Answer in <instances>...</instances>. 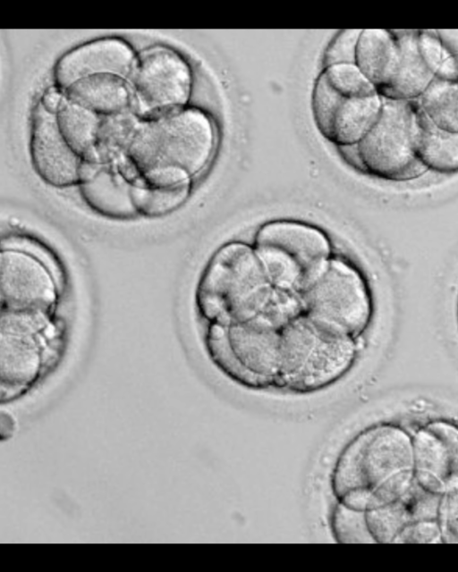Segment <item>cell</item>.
Instances as JSON below:
<instances>
[{"label": "cell", "mask_w": 458, "mask_h": 572, "mask_svg": "<svg viewBox=\"0 0 458 572\" xmlns=\"http://www.w3.org/2000/svg\"><path fill=\"white\" fill-rule=\"evenodd\" d=\"M414 484L412 434L393 423L364 429L343 447L330 470L331 531L346 533L363 514L395 501Z\"/></svg>", "instance_id": "obj_1"}, {"label": "cell", "mask_w": 458, "mask_h": 572, "mask_svg": "<svg viewBox=\"0 0 458 572\" xmlns=\"http://www.w3.org/2000/svg\"><path fill=\"white\" fill-rule=\"evenodd\" d=\"M216 146L211 117L197 107H180L139 123L127 156L144 183L170 187L191 182L210 163Z\"/></svg>", "instance_id": "obj_2"}, {"label": "cell", "mask_w": 458, "mask_h": 572, "mask_svg": "<svg viewBox=\"0 0 458 572\" xmlns=\"http://www.w3.org/2000/svg\"><path fill=\"white\" fill-rule=\"evenodd\" d=\"M275 290L254 248L232 241L220 247L207 265L197 304L207 320L228 326L259 316Z\"/></svg>", "instance_id": "obj_3"}, {"label": "cell", "mask_w": 458, "mask_h": 572, "mask_svg": "<svg viewBox=\"0 0 458 572\" xmlns=\"http://www.w3.org/2000/svg\"><path fill=\"white\" fill-rule=\"evenodd\" d=\"M357 350L353 337L302 313L280 331L277 389L296 394L325 390L349 372Z\"/></svg>", "instance_id": "obj_4"}, {"label": "cell", "mask_w": 458, "mask_h": 572, "mask_svg": "<svg viewBox=\"0 0 458 572\" xmlns=\"http://www.w3.org/2000/svg\"><path fill=\"white\" fill-rule=\"evenodd\" d=\"M384 99L355 63L324 67L313 87L311 109L319 133L338 147L358 144L375 124Z\"/></svg>", "instance_id": "obj_5"}, {"label": "cell", "mask_w": 458, "mask_h": 572, "mask_svg": "<svg viewBox=\"0 0 458 572\" xmlns=\"http://www.w3.org/2000/svg\"><path fill=\"white\" fill-rule=\"evenodd\" d=\"M252 247L272 285L299 294L331 257V243L324 231L292 220L264 223Z\"/></svg>", "instance_id": "obj_6"}, {"label": "cell", "mask_w": 458, "mask_h": 572, "mask_svg": "<svg viewBox=\"0 0 458 572\" xmlns=\"http://www.w3.org/2000/svg\"><path fill=\"white\" fill-rule=\"evenodd\" d=\"M280 331L259 319L228 326L213 324L207 336L208 352L216 367L239 385L277 389Z\"/></svg>", "instance_id": "obj_7"}, {"label": "cell", "mask_w": 458, "mask_h": 572, "mask_svg": "<svg viewBox=\"0 0 458 572\" xmlns=\"http://www.w3.org/2000/svg\"><path fill=\"white\" fill-rule=\"evenodd\" d=\"M383 99L377 122L355 145L358 167L388 181L417 178L427 171L417 154V102Z\"/></svg>", "instance_id": "obj_8"}, {"label": "cell", "mask_w": 458, "mask_h": 572, "mask_svg": "<svg viewBox=\"0 0 458 572\" xmlns=\"http://www.w3.org/2000/svg\"><path fill=\"white\" fill-rule=\"evenodd\" d=\"M300 297L305 315L353 338L371 318L366 282L352 264L341 257H331Z\"/></svg>", "instance_id": "obj_9"}, {"label": "cell", "mask_w": 458, "mask_h": 572, "mask_svg": "<svg viewBox=\"0 0 458 572\" xmlns=\"http://www.w3.org/2000/svg\"><path fill=\"white\" fill-rule=\"evenodd\" d=\"M131 77L136 109L147 118L184 107L191 95L193 78L189 63L166 46L156 45L141 51Z\"/></svg>", "instance_id": "obj_10"}, {"label": "cell", "mask_w": 458, "mask_h": 572, "mask_svg": "<svg viewBox=\"0 0 458 572\" xmlns=\"http://www.w3.org/2000/svg\"><path fill=\"white\" fill-rule=\"evenodd\" d=\"M48 314L1 311V399L23 393L38 380L43 368L44 344L40 332L49 323Z\"/></svg>", "instance_id": "obj_11"}, {"label": "cell", "mask_w": 458, "mask_h": 572, "mask_svg": "<svg viewBox=\"0 0 458 572\" xmlns=\"http://www.w3.org/2000/svg\"><path fill=\"white\" fill-rule=\"evenodd\" d=\"M57 296L55 279L41 258L25 249L3 248L0 254L1 311L49 314Z\"/></svg>", "instance_id": "obj_12"}, {"label": "cell", "mask_w": 458, "mask_h": 572, "mask_svg": "<svg viewBox=\"0 0 458 572\" xmlns=\"http://www.w3.org/2000/svg\"><path fill=\"white\" fill-rule=\"evenodd\" d=\"M412 442L416 484L440 497L458 488V424L431 420L416 430Z\"/></svg>", "instance_id": "obj_13"}, {"label": "cell", "mask_w": 458, "mask_h": 572, "mask_svg": "<svg viewBox=\"0 0 458 572\" xmlns=\"http://www.w3.org/2000/svg\"><path fill=\"white\" fill-rule=\"evenodd\" d=\"M131 46L118 37H104L78 45L56 61L54 79L63 91L75 81L95 74L131 77L137 61Z\"/></svg>", "instance_id": "obj_14"}, {"label": "cell", "mask_w": 458, "mask_h": 572, "mask_svg": "<svg viewBox=\"0 0 458 572\" xmlns=\"http://www.w3.org/2000/svg\"><path fill=\"white\" fill-rule=\"evenodd\" d=\"M30 151L35 171L47 184L63 188L79 183L82 158L62 135L55 114L39 102L32 113Z\"/></svg>", "instance_id": "obj_15"}, {"label": "cell", "mask_w": 458, "mask_h": 572, "mask_svg": "<svg viewBox=\"0 0 458 572\" xmlns=\"http://www.w3.org/2000/svg\"><path fill=\"white\" fill-rule=\"evenodd\" d=\"M440 496L430 493L416 482L395 501L363 514L350 527L341 543H347L360 520L368 535L376 543H394L399 534L409 525L425 518L438 517Z\"/></svg>", "instance_id": "obj_16"}, {"label": "cell", "mask_w": 458, "mask_h": 572, "mask_svg": "<svg viewBox=\"0 0 458 572\" xmlns=\"http://www.w3.org/2000/svg\"><path fill=\"white\" fill-rule=\"evenodd\" d=\"M402 58L396 30L360 31L354 63L381 95L395 78Z\"/></svg>", "instance_id": "obj_17"}, {"label": "cell", "mask_w": 458, "mask_h": 572, "mask_svg": "<svg viewBox=\"0 0 458 572\" xmlns=\"http://www.w3.org/2000/svg\"><path fill=\"white\" fill-rule=\"evenodd\" d=\"M70 101L99 115H114L126 109L131 90L126 79L109 73L82 78L64 90Z\"/></svg>", "instance_id": "obj_18"}, {"label": "cell", "mask_w": 458, "mask_h": 572, "mask_svg": "<svg viewBox=\"0 0 458 572\" xmlns=\"http://www.w3.org/2000/svg\"><path fill=\"white\" fill-rule=\"evenodd\" d=\"M402 49L397 74L380 95L383 98L414 101L434 80L435 76L424 63L418 46V31L396 30Z\"/></svg>", "instance_id": "obj_19"}, {"label": "cell", "mask_w": 458, "mask_h": 572, "mask_svg": "<svg viewBox=\"0 0 458 572\" xmlns=\"http://www.w3.org/2000/svg\"><path fill=\"white\" fill-rule=\"evenodd\" d=\"M131 187L122 173L103 167L92 180L81 183V192L87 204L97 212L114 218H126L137 213Z\"/></svg>", "instance_id": "obj_20"}, {"label": "cell", "mask_w": 458, "mask_h": 572, "mask_svg": "<svg viewBox=\"0 0 458 572\" xmlns=\"http://www.w3.org/2000/svg\"><path fill=\"white\" fill-rule=\"evenodd\" d=\"M59 130L70 147L83 159L99 162L98 141L101 115L66 98L55 114Z\"/></svg>", "instance_id": "obj_21"}, {"label": "cell", "mask_w": 458, "mask_h": 572, "mask_svg": "<svg viewBox=\"0 0 458 572\" xmlns=\"http://www.w3.org/2000/svg\"><path fill=\"white\" fill-rule=\"evenodd\" d=\"M417 154L427 170L441 173L458 172V133L436 127L419 109Z\"/></svg>", "instance_id": "obj_22"}, {"label": "cell", "mask_w": 458, "mask_h": 572, "mask_svg": "<svg viewBox=\"0 0 458 572\" xmlns=\"http://www.w3.org/2000/svg\"><path fill=\"white\" fill-rule=\"evenodd\" d=\"M416 102L436 127L458 133V80L435 78Z\"/></svg>", "instance_id": "obj_23"}, {"label": "cell", "mask_w": 458, "mask_h": 572, "mask_svg": "<svg viewBox=\"0 0 458 572\" xmlns=\"http://www.w3.org/2000/svg\"><path fill=\"white\" fill-rule=\"evenodd\" d=\"M191 189V182L170 187L134 184L131 198L137 213L151 217L160 216L182 206L190 196Z\"/></svg>", "instance_id": "obj_24"}, {"label": "cell", "mask_w": 458, "mask_h": 572, "mask_svg": "<svg viewBox=\"0 0 458 572\" xmlns=\"http://www.w3.org/2000/svg\"><path fill=\"white\" fill-rule=\"evenodd\" d=\"M418 46L424 63L435 78L458 80L455 65L437 30L418 31Z\"/></svg>", "instance_id": "obj_25"}, {"label": "cell", "mask_w": 458, "mask_h": 572, "mask_svg": "<svg viewBox=\"0 0 458 572\" xmlns=\"http://www.w3.org/2000/svg\"><path fill=\"white\" fill-rule=\"evenodd\" d=\"M361 30H342L329 43L324 53V65L354 63L358 38Z\"/></svg>", "instance_id": "obj_26"}, {"label": "cell", "mask_w": 458, "mask_h": 572, "mask_svg": "<svg viewBox=\"0 0 458 572\" xmlns=\"http://www.w3.org/2000/svg\"><path fill=\"white\" fill-rule=\"evenodd\" d=\"M394 543H443L438 517L420 519L409 525Z\"/></svg>", "instance_id": "obj_27"}, {"label": "cell", "mask_w": 458, "mask_h": 572, "mask_svg": "<svg viewBox=\"0 0 458 572\" xmlns=\"http://www.w3.org/2000/svg\"><path fill=\"white\" fill-rule=\"evenodd\" d=\"M438 519L443 543H458V488L441 497Z\"/></svg>", "instance_id": "obj_28"}, {"label": "cell", "mask_w": 458, "mask_h": 572, "mask_svg": "<svg viewBox=\"0 0 458 572\" xmlns=\"http://www.w3.org/2000/svg\"><path fill=\"white\" fill-rule=\"evenodd\" d=\"M58 87L48 88L38 101L45 110L55 114L63 105L65 95Z\"/></svg>", "instance_id": "obj_29"}, {"label": "cell", "mask_w": 458, "mask_h": 572, "mask_svg": "<svg viewBox=\"0 0 458 572\" xmlns=\"http://www.w3.org/2000/svg\"><path fill=\"white\" fill-rule=\"evenodd\" d=\"M437 32L458 73V29H442L437 30Z\"/></svg>", "instance_id": "obj_30"}, {"label": "cell", "mask_w": 458, "mask_h": 572, "mask_svg": "<svg viewBox=\"0 0 458 572\" xmlns=\"http://www.w3.org/2000/svg\"><path fill=\"white\" fill-rule=\"evenodd\" d=\"M457 323H458V301H457Z\"/></svg>", "instance_id": "obj_31"}]
</instances>
